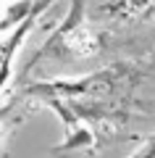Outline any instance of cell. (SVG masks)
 I'll return each mask as SVG.
<instances>
[{"label": "cell", "mask_w": 155, "mask_h": 158, "mask_svg": "<svg viewBox=\"0 0 155 158\" xmlns=\"http://www.w3.org/2000/svg\"><path fill=\"white\" fill-rule=\"evenodd\" d=\"M29 8H32V3H29V0H21V6H16L13 11H8V13H13V16H8V21H6V24H16L18 19L24 16V11H29Z\"/></svg>", "instance_id": "cell-1"}]
</instances>
